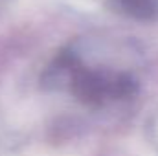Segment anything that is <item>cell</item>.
<instances>
[{"label": "cell", "mask_w": 158, "mask_h": 156, "mask_svg": "<svg viewBox=\"0 0 158 156\" xmlns=\"http://www.w3.org/2000/svg\"><path fill=\"white\" fill-rule=\"evenodd\" d=\"M112 81L114 77L79 66L70 77V90L81 103L99 105L107 97H112Z\"/></svg>", "instance_id": "cell-1"}, {"label": "cell", "mask_w": 158, "mask_h": 156, "mask_svg": "<svg viewBox=\"0 0 158 156\" xmlns=\"http://www.w3.org/2000/svg\"><path fill=\"white\" fill-rule=\"evenodd\" d=\"M119 6L136 18H153L158 13V0H118Z\"/></svg>", "instance_id": "cell-2"}]
</instances>
